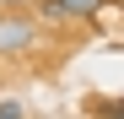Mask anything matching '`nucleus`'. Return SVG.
<instances>
[{
    "mask_svg": "<svg viewBox=\"0 0 124 119\" xmlns=\"http://www.w3.org/2000/svg\"><path fill=\"white\" fill-rule=\"evenodd\" d=\"M38 43V22L32 16H0V54H22Z\"/></svg>",
    "mask_w": 124,
    "mask_h": 119,
    "instance_id": "nucleus-2",
    "label": "nucleus"
},
{
    "mask_svg": "<svg viewBox=\"0 0 124 119\" xmlns=\"http://www.w3.org/2000/svg\"><path fill=\"white\" fill-rule=\"evenodd\" d=\"M108 6V0H38L32 22L38 27H65V22H92V16Z\"/></svg>",
    "mask_w": 124,
    "mask_h": 119,
    "instance_id": "nucleus-1",
    "label": "nucleus"
},
{
    "mask_svg": "<svg viewBox=\"0 0 124 119\" xmlns=\"http://www.w3.org/2000/svg\"><path fill=\"white\" fill-rule=\"evenodd\" d=\"M86 114L92 119H124V97H92Z\"/></svg>",
    "mask_w": 124,
    "mask_h": 119,
    "instance_id": "nucleus-3",
    "label": "nucleus"
},
{
    "mask_svg": "<svg viewBox=\"0 0 124 119\" xmlns=\"http://www.w3.org/2000/svg\"><path fill=\"white\" fill-rule=\"evenodd\" d=\"M0 119H22V103H11V97H6V103H0Z\"/></svg>",
    "mask_w": 124,
    "mask_h": 119,
    "instance_id": "nucleus-4",
    "label": "nucleus"
}]
</instances>
